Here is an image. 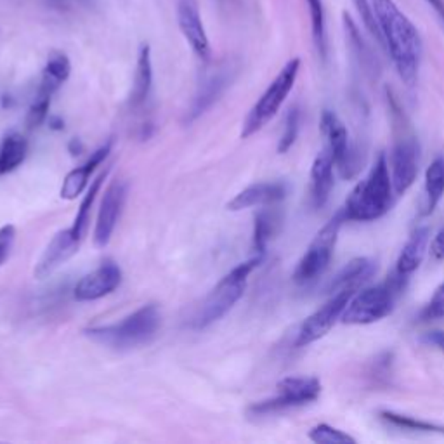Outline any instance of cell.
Wrapping results in <instances>:
<instances>
[{
  "label": "cell",
  "mask_w": 444,
  "mask_h": 444,
  "mask_svg": "<svg viewBox=\"0 0 444 444\" xmlns=\"http://www.w3.org/2000/svg\"><path fill=\"white\" fill-rule=\"evenodd\" d=\"M382 45L389 52L397 75L406 85H415L422 62L423 44L417 26L394 0H371Z\"/></svg>",
  "instance_id": "6da1fadb"
},
{
  "label": "cell",
  "mask_w": 444,
  "mask_h": 444,
  "mask_svg": "<svg viewBox=\"0 0 444 444\" xmlns=\"http://www.w3.org/2000/svg\"><path fill=\"white\" fill-rule=\"evenodd\" d=\"M394 195L396 193L390 179L389 162L386 154L380 153L368 176L351 191L342 213L345 220H356V222L377 220L389 212Z\"/></svg>",
  "instance_id": "7a4b0ae2"
},
{
  "label": "cell",
  "mask_w": 444,
  "mask_h": 444,
  "mask_svg": "<svg viewBox=\"0 0 444 444\" xmlns=\"http://www.w3.org/2000/svg\"><path fill=\"white\" fill-rule=\"evenodd\" d=\"M162 327V314L156 304H146L111 325H100L84 330L85 337L115 351H130L148 345Z\"/></svg>",
  "instance_id": "3957f363"
},
{
  "label": "cell",
  "mask_w": 444,
  "mask_h": 444,
  "mask_svg": "<svg viewBox=\"0 0 444 444\" xmlns=\"http://www.w3.org/2000/svg\"><path fill=\"white\" fill-rule=\"evenodd\" d=\"M264 255H255V257L248 259V261L242 262L236 268H233L224 278L217 283L213 290L210 292L202 302L198 309H196L195 316L191 320V327L195 330H203L219 321L220 318H224L236 302L243 297L246 290V281L248 276L252 274L253 269L257 268L262 262Z\"/></svg>",
  "instance_id": "277c9868"
},
{
  "label": "cell",
  "mask_w": 444,
  "mask_h": 444,
  "mask_svg": "<svg viewBox=\"0 0 444 444\" xmlns=\"http://www.w3.org/2000/svg\"><path fill=\"white\" fill-rule=\"evenodd\" d=\"M408 278L394 271V274L384 283L358 290L349 301L342 321L345 325H371L384 320L393 312L397 297L403 292Z\"/></svg>",
  "instance_id": "5b68a950"
},
{
  "label": "cell",
  "mask_w": 444,
  "mask_h": 444,
  "mask_svg": "<svg viewBox=\"0 0 444 444\" xmlns=\"http://www.w3.org/2000/svg\"><path fill=\"white\" fill-rule=\"evenodd\" d=\"M299 71H301V59L294 58L281 68L274 80L271 82L266 92L259 97V101L252 106V110L246 115L245 121L242 127V139H248L253 134H257L259 130H262L272 118L276 117V113L279 111V108L283 106L285 100L288 97V94L294 89L295 82H297Z\"/></svg>",
  "instance_id": "8992f818"
},
{
  "label": "cell",
  "mask_w": 444,
  "mask_h": 444,
  "mask_svg": "<svg viewBox=\"0 0 444 444\" xmlns=\"http://www.w3.org/2000/svg\"><path fill=\"white\" fill-rule=\"evenodd\" d=\"M344 220L345 217L340 210L314 236V239L311 242L309 248L305 250V253L302 255L294 271V281L297 285H309V283L316 281L327 271L331 257H334V250L335 245H337L338 233H340Z\"/></svg>",
  "instance_id": "52a82bcc"
},
{
  "label": "cell",
  "mask_w": 444,
  "mask_h": 444,
  "mask_svg": "<svg viewBox=\"0 0 444 444\" xmlns=\"http://www.w3.org/2000/svg\"><path fill=\"white\" fill-rule=\"evenodd\" d=\"M394 121H396V141L390 151V179H393L394 193L397 196L413 186L419 176V141L410 132L404 121V115L394 110Z\"/></svg>",
  "instance_id": "ba28073f"
},
{
  "label": "cell",
  "mask_w": 444,
  "mask_h": 444,
  "mask_svg": "<svg viewBox=\"0 0 444 444\" xmlns=\"http://www.w3.org/2000/svg\"><path fill=\"white\" fill-rule=\"evenodd\" d=\"M276 389H278V396L253 403L246 413L250 417H269L292 408L314 403L321 394V384L314 377H287L279 380Z\"/></svg>",
  "instance_id": "9c48e42d"
},
{
  "label": "cell",
  "mask_w": 444,
  "mask_h": 444,
  "mask_svg": "<svg viewBox=\"0 0 444 444\" xmlns=\"http://www.w3.org/2000/svg\"><path fill=\"white\" fill-rule=\"evenodd\" d=\"M321 134L327 139V150L334 156L335 167L344 179H351L358 172V154L353 143L349 139L347 127L344 121L330 110L321 115Z\"/></svg>",
  "instance_id": "30bf717a"
},
{
  "label": "cell",
  "mask_w": 444,
  "mask_h": 444,
  "mask_svg": "<svg viewBox=\"0 0 444 444\" xmlns=\"http://www.w3.org/2000/svg\"><path fill=\"white\" fill-rule=\"evenodd\" d=\"M354 294L356 292L353 290H340L331 294V297L301 325L295 345L305 347V345L323 338L335 327V323L342 320V314H344L345 307Z\"/></svg>",
  "instance_id": "8fae6325"
},
{
  "label": "cell",
  "mask_w": 444,
  "mask_h": 444,
  "mask_svg": "<svg viewBox=\"0 0 444 444\" xmlns=\"http://www.w3.org/2000/svg\"><path fill=\"white\" fill-rule=\"evenodd\" d=\"M127 183L120 179L111 180L110 186L106 187V191L103 195V202H101L100 212H97L96 226H94V245L97 248H104L110 243L111 236H113L115 228H117L118 220H120L121 212H124L125 200H127Z\"/></svg>",
  "instance_id": "7c38bea8"
},
{
  "label": "cell",
  "mask_w": 444,
  "mask_h": 444,
  "mask_svg": "<svg viewBox=\"0 0 444 444\" xmlns=\"http://www.w3.org/2000/svg\"><path fill=\"white\" fill-rule=\"evenodd\" d=\"M121 285V269L113 261H106L89 274L82 276L73 288L78 302H92L108 297Z\"/></svg>",
  "instance_id": "4fadbf2b"
},
{
  "label": "cell",
  "mask_w": 444,
  "mask_h": 444,
  "mask_svg": "<svg viewBox=\"0 0 444 444\" xmlns=\"http://www.w3.org/2000/svg\"><path fill=\"white\" fill-rule=\"evenodd\" d=\"M177 25L180 34L191 45L193 52L203 61H209L212 56L209 37H207L205 26H203L200 8L196 0H179L177 2Z\"/></svg>",
  "instance_id": "5bb4252c"
},
{
  "label": "cell",
  "mask_w": 444,
  "mask_h": 444,
  "mask_svg": "<svg viewBox=\"0 0 444 444\" xmlns=\"http://www.w3.org/2000/svg\"><path fill=\"white\" fill-rule=\"evenodd\" d=\"M80 245L82 242L71 233L70 228L56 233L54 238L45 246L42 257L38 259L37 266H35V278L44 279L51 276L59 266H62L73 257L75 253L78 252V248H80Z\"/></svg>",
  "instance_id": "9a60e30c"
},
{
  "label": "cell",
  "mask_w": 444,
  "mask_h": 444,
  "mask_svg": "<svg viewBox=\"0 0 444 444\" xmlns=\"http://www.w3.org/2000/svg\"><path fill=\"white\" fill-rule=\"evenodd\" d=\"M288 193L287 184L281 180H272V183H257L245 187L239 191L231 202L228 203V210L239 212V210L252 209V207H268L276 205L281 200H285Z\"/></svg>",
  "instance_id": "2e32d148"
},
{
  "label": "cell",
  "mask_w": 444,
  "mask_h": 444,
  "mask_svg": "<svg viewBox=\"0 0 444 444\" xmlns=\"http://www.w3.org/2000/svg\"><path fill=\"white\" fill-rule=\"evenodd\" d=\"M111 144H113V141H108L104 146L97 148V150L91 154V158H89L84 165L77 167V169H73L71 172H68V176L62 180L61 191H59L62 200H75L87 189L89 180H91V174L94 172V170L106 160L108 154L111 153Z\"/></svg>",
  "instance_id": "e0dca14e"
},
{
  "label": "cell",
  "mask_w": 444,
  "mask_h": 444,
  "mask_svg": "<svg viewBox=\"0 0 444 444\" xmlns=\"http://www.w3.org/2000/svg\"><path fill=\"white\" fill-rule=\"evenodd\" d=\"M334 156L325 148L316 156L311 169V203L314 209H321L330 198L331 187H334Z\"/></svg>",
  "instance_id": "ac0fdd59"
},
{
  "label": "cell",
  "mask_w": 444,
  "mask_h": 444,
  "mask_svg": "<svg viewBox=\"0 0 444 444\" xmlns=\"http://www.w3.org/2000/svg\"><path fill=\"white\" fill-rule=\"evenodd\" d=\"M377 271V266L371 259L368 257H356L353 261H349L344 268L338 271V274L331 279L330 283V294L340 290H353L358 292L364 283L371 278Z\"/></svg>",
  "instance_id": "d6986e66"
},
{
  "label": "cell",
  "mask_w": 444,
  "mask_h": 444,
  "mask_svg": "<svg viewBox=\"0 0 444 444\" xmlns=\"http://www.w3.org/2000/svg\"><path fill=\"white\" fill-rule=\"evenodd\" d=\"M429 242L430 229L425 228V226L423 228H417L415 231L411 233L410 239H408L406 245L403 246V250L399 253L396 272H399L404 278H408L411 272H415L420 268V264H422L427 250H429Z\"/></svg>",
  "instance_id": "ffe728a7"
},
{
  "label": "cell",
  "mask_w": 444,
  "mask_h": 444,
  "mask_svg": "<svg viewBox=\"0 0 444 444\" xmlns=\"http://www.w3.org/2000/svg\"><path fill=\"white\" fill-rule=\"evenodd\" d=\"M151 85H153V65H151V49L148 44H143L137 54L136 77H134L132 92H130V108L139 110L146 104L150 97Z\"/></svg>",
  "instance_id": "44dd1931"
},
{
  "label": "cell",
  "mask_w": 444,
  "mask_h": 444,
  "mask_svg": "<svg viewBox=\"0 0 444 444\" xmlns=\"http://www.w3.org/2000/svg\"><path fill=\"white\" fill-rule=\"evenodd\" d=\"M70 73L71 65L68 56L62 54V52H52V54L49 56L47 62H45L44 71H42V82L37 94L52 97L54 96V92L68 80Z\"/></svg>",
  "instance_id": "7402d4cb"
},
{
  "label": "cell",
  "mask_w": 444,
  "mask_h": 444,
  "mask_svg": "<svg viewBox=\"0 0 444 444\" xmlns=\"http://www.w3.org/2000/svg\"><path fill=\"white\" fill-rule=\"evenodd\" d=\"M226 85H228V77H226V75H213V77H210L209 80L200 87V91L196 92L195 100H193L191 106L187 110V124L198 120V118L219 100L220 94L224 92Z\"/></svg>",
  "instance_id": "603a6c76"
},
{
  "label": "cell",
  "mask_w": 444,
  "mask_h": 444,
  "mask_svg": "<svg viewBox=\"0 0 444 444\" xmlns=\"http://www.w3.org/2000/svg\"><path fill=\"white\" fill-rule=\"evenodd\" d=\"M28 156V141L19 132L5 134L0 144V177L11 174Z\"/></svg>",
  "instance_id": "cb8c5ba5"
},
{
  "label": "cell",
  "mask_w": 444,
  "mask_h": 444,
  "mask_svg": "<svg viewBox=\"0 0 444 444\" xmlns=\"http://www.w3.org/2000/svg\"><path fill=\"white\" fill-rule=\"evenodd\" d=\"M274 205H268L255 215V224H253V250L259 255H264L268 243L271 242L272 236L276 235L281 222V213L276 209H272Z\"/></svg>",
  "instance_id": "d4e9b609"
},
{
  "label": "cell",
  "mask_w": 444,
  "mask_h": 444,
  "mask_svg": "<svg viewBox=\"0 0 444 444\" xmlns=\"http://www.w3.org/2000/svg\"><path fill=\"white\" fill-rule=\"evenodd\" d=\"M444 196V156H437L425 172V213H432Z\"/></svg>",
  "instance_id": "484cf974"
},
{
  "label": "cell",
  "mask_w": 444,
  "mask_h": 444,
  "mask_svg": "<svg viewBox=\"0 0 444 444\" xmlns=\"http://www.w3.org/2000/svg\"><path fill=\"white\" fill-rule=\"evenodd\" d=\"M380 419L384 422H387L389 425L397 427V429L403 430H413V432H427V434H444V427L437 425V423L425 422V420L413 419V417L408 415H399V413H394V411H382L380 413Z\"/></svg>",
  "instance_id": "4316f807"
},
{
  "label": "cell",
  "mask_w": 444,
  "mask_h": 444,
  "mask_svg": "<svg viewBox=\"0 0 444 444\" xmlns=\"http://www.w3.org/2000/svg\"><path fill=\"white\" fill-rule=\"evenodd\" d=\"M309 5V14H311V28L312 38L321 58L327 56V28H325V8L323 0H305Z\"/></svg>",
  "instance_id": "83f0119b"
},
{
  "label": "cell",
  "mask_w": 444,
  "mask_h": 444,
  "mask_svg": "<svg viewBox=\"0 0 444 444\" xmlns=\"http://www.w3.org/2000/svg\"><path fill=\"white\" fill-rule=\"evenodd\" d=\"M309 439L320 444H354L356 439L351 437L349 434L342 432V430L335 429V427L328 425V423H320V425L312 427L309 432Z\"/></svg>",
  "instance_id": "f1b7e54d"
},
{
  "label": "cell",
  "mask_w": 444,
  "mask_h": 444,
  "mask_svg": "<svg viewBox=\"0 0 444 444\" xmlns=\"http://www.w3.org/2000/svg\"><path fill=\"white\" fill-rule=\"evenodd\" d=\"M299 127H301V113L297 108H290L285 117V125H283V134L278 143V153H287L295 144L299 136Z\"/></svg>",
  "instance_id": "f546056e"
},
{
  "label": "cell",
  "mask_w": 444,
  "mask_h": 444,
  "mask_svg": "<svg viewBox=\"0 0 444 444\" xmlns=\"http://www.w3.org/2000/svg\"><path fill=\"white\" fill-rule=\"evenodd\" d=\"M356 8V12L360 14L361 23L364 25V28L370 32V35L373 38H377L378 44H382V34H380V28H378L377 14L373 11V5H371V0H351Z\"/></svg>",
  "instance_id": "4dcf8cb0"
},
{
  "label": "cell",
  "mask_w": 444,
  "mask_h": 444,
  "mask_svg": "<svg viewBox=\"0 0 444 444\" xmlns=\"http://www.w3.org/2000/svg\"><path fill=\"white\" fill-rule=\"evenodd\" d=\"M51 101H52V97L40 96V94H37L35 101L32 103V106H30L28 115H26V127H28L30 130L38 129V127H40L45 120H47L49 108H51Z\"/></svg>",
  "instance_id": "1f68e13d"
},
{
  "label": "cell",
  "mask_w": 444,
  "mask_h": 444,
  "mask_svg": "<svg viewBox=\"0 0 444 444\" xmlns=\"http://www.w3.org/2000/svg\"><path fill=\"white\" fill-rule=\"evenodd\" d=\"M441 318H444V285H441V287L437 288L434 297L430 299V302L422 311L423 321L441 320Z\"/></svg>",
  "instance_id": "d6a6232c"
},
{
  "label": "cell",
  "mask_w": 444,
  "mask_h": 444,
  "mask_svg": "<svg viewBox=\"0 0 444 444\" xmlns=\"http://www.w3.org/2000/svg\"><path fill=\"white\" fill-rule=\"evenodd\" d=\"M16 242V228L12 224H5L0 228V266L11 257L12 246Z\"/></svg>",
  "instance_id": "836d02e7"
},
{
  "label": "cell",
  "mask_w": 444,
  "mask_h": 444,
  "mask_svg": "<svg viewBox=\"0 0 444 444\" xmlns=\"http://www.w3.org/2000/svg\"><path fill=\"white\" fill-rule=\"evenodd\" d=\"M422 342H425V344L430 345V347H436L437 351H441V353L444 354V331L441 330L425 331V334L422 335Z\"/></svg>",
  "instance_id": "e575fe53"
},
{
  "label": "cell",
  "mask_w": 444,
  "mask_h": 444,
  "mask_svg": "<svg viewBox=\"0 0 444 444\" xmlns=\"http://www.w3.org/2000/svg\"><path fill=\"white\" fill-rule=\"evenodd\" d=\"M430 253L436 261H443L444 259V228L434 236L432 245H430Z\"/></svg>",
  "instance_id": "d590c367"
},
{
  "label": "cell",
  "mask_w": 444,
  "mask_h": 444,
  "mask_svg": "<svg viewBox=\"0 0 444 444\" xmlns=\"http://www.w3.org/2000/svg\"><path fill=\"white\" fill-rule=\"evenodd\" d=\"M425 2L434 9V11L437 12V14L441 16V18L444 19V2L443 0H425Z\"/></svg>",
  "instance_id": "8d00e7d4"
},
{
  "label": "cell",
  "mask_w": 444,
  "mask_h": 444,
  "mask_svg": "<svg viewBox=\"0 0 444 444\" xmlns=\"http://www.w3.org/2000/svg\"><path fill=\"white\" fill-rule=\"evenodd\" d=\"M68 150H70V153L73 154V156H77V154H80L82 151H84V146H82V143L78 139H73L70 143V146H68Z\"/></svg>",
  "instance_id": "74e56055"
},
{
  "label": "cell",
  "mask_w": 444,
  "mask_h": 444,
  "mask_svg": "<svg viewBox=\"0 0 444 444\" xmlns=\"http://www.w3.org/2000/svg\"><path fill=\"white\" fill-rule=\"evenodd\" d=\"M49 124H51L54 129H62V121L59 120V118H51V120H49Z\"/></svg>",
  "instance_id": "f35d334b"
}]
</instances>
